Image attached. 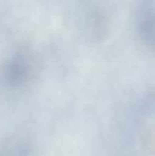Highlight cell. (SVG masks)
<instances>
[{
  "instance_id": "obj_1",
  "label": "cell",
  "mask_w": 155,
  "mask_h": 156,
  "mask_svg": "<svg viewBox=\"0 0 155 156\" xmlns=\"http://www.w3.org/2000/svg\"><path fill=\"white\" fill-rule=\"evenodd\" d=\"M138 26L141 37L147 43L155 44V9L143 6L138 14Z\"/></svg>"
},
{
  "instance_id": "obj_2",
  "label": "cell",
  "mask_w": 155,
  "mask_h": 156,
  "mask_svg": "<svg viewBox=\"0 0 155 156\" xmlns=\"http://www.w3.org/2000/svg\"><path fill=\"white\" fill-rule=\"evenodd\" d=\"M29 69L27 60L24 57L19 56L14 60L10 66V79L15 83H20L27 79Z\"/></svg>"
}]
</instances>
